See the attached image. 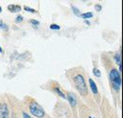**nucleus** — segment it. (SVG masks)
<instances>
[{"label":"nucleus","mask_w":123,"mask_h":118,"mask_svg":"<svg viewBox=\"0 0 123 118\" xmlns=\"http://www.w3.org/2000/svg\"><path fill=\"white\" fill-rule=\"evenodd\" d=\"M110 79L112 81L113 88L116 91H118L121 86V77H120V73L117 69H112L110 71Z\"/></svg>","instance_id":"nucleus-1"},{"label":"nucleus","mask_w":123,"mask_h":118,"mask_svg":"<svg viewBox=\"0 0 123 118\" xmlns=\"http://www.w3.org/2000/svg\"><path fill=\"white\" fill-rule=\"evenodd\" d=\"M30 111L33 116L37 118H42L45 116V112L43 108L35 101H32L30 104Z\"/></svg>","instance_id":"nucleus-2"},{"label":"nucleus","mask_w":123,"mask_h":118,"mask_svg":"<svg viewBox=\"0 0 123 118\" xmlns=\"http://www.w3.org/2000/svg\"><path fill=\"white\" fill-rule=\"evenodd\" d=\"M74 82H75V85L77 87L78 91L80 92L82 94H86V93H87V86H86L85 80H84V78H83V77L81 75H78V76L75 77Z\"/></svg>","instance_id":"nucleus-3"},{"label":"nucleus","mask_w":123,"mask_h":118,"mask_svg":"<svg viewBox=\"0 0 123 118\" xmlns=\"http://www.w3.org/2000/svg\"><path fill=\"white\" fill-rule=\"evenodd\" d=\"M0 118H9V107L6 103L0 106Z\"/></svg>","instance_id":"nucleus-4"},{"label":"nucleus","mask_w":123,"mask_h":118,"mask_svg":"<svg viewBox=\"0 0 123 118\" xmlns=\"http://www.w3.org/2000/svg\"><path fill=\"white\" fill-rule=\"evenodd\" d=\"M67 100L69 101L71 107H75V106H76L77 100H76V96H75L73 94H67Z\"/></svg>","instance_id":"nucleus-5"},{"label":"nucleus","mask_w":123,"mask_h":118,"mask_svg":"<svg viewBox=\"0 0 123 118\" xmlns=\"http://www.w3.org/2000/svg\"><path fill=\"white\" fill-rule=\"evenodd\" d=\"M89 84H90V88H91V90H92L93 94H97L98 93V87H97V84L94 82V80H93L92 78H90V79H89Z\"/></svg>","instance_id":"nucleus-6"},{"label":"nucleus","mask_w":123,"mask_h":118,"mask_svg":"<svg viewBox=\"0 0 123 118\" xmlns=\"http://www.w3.org/2000/svg\"><path fill=\"white\" fill-rule=\"evenodd\" d=\"M8 9L12 12H18L21 11V7L18 6V5H9L8 6Z\"/></svg>","instance_id":"nucleus-7"},{"label":"nucleus","mask_w":123,"mask_h":118,"mask_svg":"<svg viewBox=\"0 0 123 118\" xmlns=\"http://www.w3.org/2000/svg\"><path fill=\"white\" fill-rule=\"evenodd\" d=\"M80 18L86 20V19H89V18H92L93 17V13L92 12H84V13H80Z\"/></svg>","instance_id":"nucleus-8"},{"label":"nucleus","mask_w":123,"mask_h":118,"mask_svg":"<svg viewBox=\"0 0 123 118\" xmlns=\"http://www.w3.org/2000/svg\"><path fill=\"white\" fill-rule=\"evenodd\" d=\"M54 91H55V92H56V93H57V94H58L61 96L62 98H63V99H65V98H66L65 94H64L62 92L61 90H60V88H59V87H55V88H54Z\"/></svg>","instance_id":"nucleus-9"},{"label":"nucleus","mask_w":123,"mask_h":118,"mask_svg":"<svg viewBox=\"0 0 123 118\" xmlns=\"http://www.w3.org/2000/svg\"><path fill=\"white\" fill-rule=\"evenodd\" d=\"M115 60H116V62H117V64L121 65V55H120V54H116V56H115Z\"/></svg>","instance_id":"nucleus-10"},{"label":"nucleus","mask_w":123,"mask_h":118,"mask_svg":"<svg viewBox=\"0 0 123 118\" xmlns=\"http://www.w3.org/2000/svg\"><path fill=\"white\" fill-rule=\"evenodd\" d=\"M72 11H73V12L77 15V16H80V12L79 9H78V8H76L75 6H73V7H72Z\"/></svg>","instance_id":"nucleus-11"},{"label":"nucleus","mask_w":123,"mask_h":118,"mask_svg":"<svg viewBox=\"0 0 123 118\" xmlns=\"http://www.w3.org/2000/svg\"><path fill=\"white\" fill-rule=\"evenodd\" d=\"M93 73H94V75H95L96 77H99L101 76V74H100V71H99L98 69H97V68H94Z\"/></svg>","instance_id":"nucleus-12"},{"label":"nucleus","mask_w":123,"mask_h":118,"mask_svg":"<svg viewBox=\"0 0 123 118\" xmlns=\"http://www.w3.org/2000/svg\"><path fill=\"white\" fill-rule=\"evenodd\" d=\"M49 29L53 30H60V26H58V25H56V24H52V25H50Z\"/></svg>","instance_id":"nucleus-13"},{"label":"nucleus","mask_w":123,"mask_h":118,"mask_svg":"<svg viewBox=\"0 0 123 118\" xmlns=\"http://www.w3.org/2000/svg\"><path fill=\"white\" fill-rule=\"evenodd\" d=\"M30 23L32 24L33 26H39V25H40V22H39V21H37V20H33V19L30 21Z\"/></svg>","instance_id":"nucleus-14"},{"label":"nucleus","mask_w":123,"mask_h":118,"mask_svg":"<svg viewBox=\"0 0 123 118\" xmlns=\"http://www.w3.org/2000/svg\"><path fill=\"white\" fill-rule=\"evenodd\" d=\"M24 9H25V10H26L27 12H33V13H35V12H36V11H35L34 9H31V8H29V7H27V6H26V7L24 8Z\"/></svg>","instance_id":"nucleus-15"},{"label":"nucleus","mask_w":123,"mask_h":118,"mask_svg":"<svg viewBox=\"0 0 123 118\" xmlns=\"http://www.w3.org/2000/svg\"><path fill=\"white\" fill-rule=\"evenodd\" d=\"M22 21H23V16H21V15H18V16L16 17L15 22H16V23H20V22H22Z\"/></svg>","instance_id":"nucleus-16"},{"label":"nucleus","mask_w":123,"mask_h":118,"mask_svg":"<svg viewBox=\"0 0 123 118\" xmlns=\"http://www.w3.org/2000/svg\"><path fill=\"white\" fill-rule=\"evenodd\" d=\"M0 29H6V30H8L7 25H5V24L3 23V21H2V20H0Z\"/></svg>","instance_id":"nucleus-17"},{"label":"nucleus","mask_w":123,"mask_h":118,"mask_svg":"<svg viewBox=\"0 0 123 118\" xmlns=\"http://www.w3.org/2000/svg\"><path fill=\"white\" fill-rule=\"evenodd\" d=\"M95 9H96L98 12H99V11H101V6H100V5H96V6H95Z\"/></svg>","instance_id":"nucleus-18"},{"label":"nucleus","mask_w":123,"mask_h":118,"mask_svg":"<svg viewBox=\"0 0 123 118\" xmlns=\"http://www.w3.org/2000/svg\"><path fill=\"white\" fill-rule=\"evenodd\" d=\"M23 117L24 118H31L30 115H28V113H26V112H23Z\"/></svg>","instance_id":"nucleus-19"},{"label":"nucleus","mask_w":123,"mask_h":118,"mask_svg":"<svg viewBox=\"0 0 123 118\" xmlns=\"http://www.w3.org/2000/svg\"><path fill=\"white\" fill-rule=\"evenodd\" d=\"M85 24H87V25H90V22H89V21H87V20H85Z\"/></svg>","instance_id":"nucleus-20"},{"label":"nucleus","mask_w":123,"mask_h":118,"mask_svg":"<svg viewBox=\"0 0 123 118\" xmlns=\"http://www.w3.org/2000/svg\"><path fill=\"white\" fill-rule=\"evenodd\" d=\"M2 52H3V49H2L1 46H0V53H2Z\"/></svg>","instance_id":"nucleus-21"},{"label":"nucleus","mask_w":123,"mask_h":118,"mask_svg":"<svg viewBox=\"0 0 123 118\" xmlns=\"http://www.w3.org/2000/svg\"><path fill=\"white\" fill-rule=\"evenodd\" d=\"M1 12H2V8L0 7V13H1Z\"/></svg>","instance_id":"nucleus-22"},{"label":"nucleus","mask_w":123,"mask_h":118,"mask_svg":"<svg viewBox=\"0 0 123 118\" xmlns=\"http://www.w3.org/2000/svg\"><path fill=\"white\" fill-rule=\"evenodd\" d=\"M90 118H93V117H90Z\"/></svg>","instance_id":"nucleus-23"}]
</instances>
